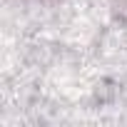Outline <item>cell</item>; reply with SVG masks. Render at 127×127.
I'll list each match as a JSON object with an SVG mask.
<instances>
[{
    "label": "cell",
    "instance_id": "1",
    "mask_svg": "<svg viewBox=\"0 0 127 127\" xmlns=\"http://www.w3.org/2000/svg\"><path fill=\"white\" fill-rule=\"evenodd\" d=\"M110 15L115 23L127 25V0H110Z\"/></svg>",
    "mask_w": 127,
    "mask_h": 127
}]
</instances>
